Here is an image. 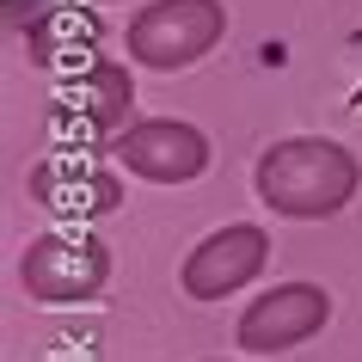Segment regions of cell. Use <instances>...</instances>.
<instances>
[{"label": "cell", "instance_id": "obj_1", "mask_svg": "<svg viewBox=\"0 0 362 362\" xmlns=\"http://www.w3.org/2000/svg\"><path fill=\"white\" fill-rule=\"evenodd\" d=\"M258 203L288 221H325L338 215L362 185V166L344 141L325 135H283L258 153Z\"/></svg>", "mask_w": 362, "mask_h": 362}, {"label": "cell", "instance_id": "obj_2", "mask_svg": "<svg viewBox=\"0 0 362 362\" xmlns=\"http://www.w3.org/2000/svg\"><path fill=\"white\" fill-rule=\"evenodd\" d=\"M129 62L141 68H191L215 49V43L228 37V6L221 0H153L129 19Z\"/></svg>", "mask_w": 362, "mask_h": 362}, {"label": "cell", "instance_id": "obj_3", "mask_svg": "<svg viewBox=\"0 0 362 362\" xmlns=\"http://www.w3.org/2000/svg\"><path fill=\"white\" fill-rule=\"evenodd\" d=\"M19 283L31 301H49V307H74V301H93L98 288L111 283V246L86 228H68V233H43L31 240L19 258Z\"/></svg>", "mask_w": 362, "mask_h": 362}, {"label": "cell", "instance_id": "obj_4", "mask_svg": "<svg viewBox=\"0 0 362 362\" xmlns=\"http://www.w3.org/2000/svg\"><path fill=\"white\" fill-rule=\"evenodd\" d=\"M111 148L148 185H191L209 172V135L197 123H178V117H141L123 135H111Z\"/></svg>", "mask_w": 362, "mask_h": 362}, {"label": "cell", "instance_id": "obj_5", "mask_svg": "<svg viewBox=\"0 0 362 362\" xmlns=\"http://www.w3.org/2000/svg\"><path fill=\"white\" fill-rule=\"evenodd\" d=\"M325 320H332V295L320 283H276L240 313V332L233 338L252 356H276V350H295L313 332H325Z\"/></svg>", "mask_w": 362, "mask_h": 362}, {"label": "cell", "instance_id": "obj_6", "mask_svg": "<svg viewBox=\"0 0 362 362\" xmlns=\"http://www.w3.org/2000/svg\"><path fill=\"white\" fill-rule=\"evenodd\" d=\"M264 264H270V233L252 228V221H233V228H215L209 240L185 258L178 288H185L191 301H228L233 288L258 283Z\"/></svg>", "mask_w": 362, "mask_h": 362}, {"label": "cell", "instance_id": "obj_7", "mask_svg": "<svg viewBox=\"0 0 362 362\" xmlns=\"http://www.w3.org/2000/svg\"><path fill=\"white\" fill-rule=\"evenodd\" d=\"M25 191L37 197V203H49V209H62V215H105V209H117V185L105 178V172H80V166H37L31 178H25Z\"/></svg>", "mask_w": 362, "mask_h": 362}, {"label": "cell", "instance_id": "obj_8", "mask_svg": "<svg viewBox=\"0 0 362 362\" xmlns=\"http://www.w3.org/2000/svg\"><path fill=\"white\" fill-rule=\"evenodd\" d=\"M68 105L80 111V129H93V135H123V129H129V105H135L129 68H117V62H98L86 80H74Z\"/></svg>", "mask_w": 362, "mask_h": 362}, {"label": "cell", "instance_id": "obj_9", "mask_svg": "<svg viewBox=\"0 0 362 362\" xmlns=\"http://www.w3.org/2000/svg\"><path fill=\"white\" fill-rule=\"evenodd\" d=\"M93 49H98V25L86 13H49L31 25V62H43V68H56L68 56H93Z\"/></svg>", "mask_w": 362, "mask_h": 362}]
</instances>
